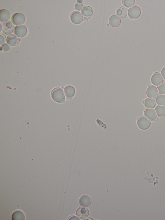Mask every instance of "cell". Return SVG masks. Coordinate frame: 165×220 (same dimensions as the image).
<instances>
[{
    "label": "cell",
    "instance_id": "cell-1",
    "mask_svg": "<svg viewBox=\"0 0 165 220\" xmlns=\"http://www.w3.org/2000/svg\"><path fill=\"white\" fill-rule=\"evenodd\" d=\"M51 95L52 99L56 102L62 103L65 102V96L63 89L61 88H56L54 89Z\"/></svg>",
    "mask_w": 165,
    "mask_h": 220
},
{
    "label": "cell",
    "instance_id": "cell-2",
    "mask_svg": "<svg viewBox=\"0 0 165 220\" xmlns=\"http://www.w3.org/2000/svg\"><path fill=\"white\" fill-rule=\"evenodd\" d=\"M128 13L130 18L133 20H135L140 16L141 10L139 6L135 5L128 9Z\"/></svg>",
    "mask_w": 165,
    "mask_h": 220
},
{
    "label": "cell",
    "instance_id": "cell-3",
    "mask_svg": "<svg viewBox=\"0 0 165 220\" xmlns=\"http://www.w3.org/2000/svg\"><path fill=\"white\" fill-rule=\"evenodd\" d=\"M137 125L142 130L148 129L150 126L151 122L146 117L141 116L139 117L137 121Z\"/></svg>",
    "mask_w": 165,
    "mask_h": 220
},
{
    "label": "cell",
    "instance_id": "cell-4",
    "mask_svg": "<svg viewBox=\"0 0 165 220\" xmlns=\"http://www.w3.org/2000/svg\"><path fill=\"white\" fill-rule=\"evenodd\" d=\"M26 18L25 16L21 13H16L12 18V22L16 25H21L25 23Z\"/></svg>",
    "mask_w": 165,
    "mask_h": 220
},
{
    "label": "cell",
    "instance_id": "cell-5",
    "mask_svg": "<svg viewBox=\"0 0 165 220\" xmlns=\"http://www.w3.org/2000/svg\"><path fill=\"white\" fill-rule=\"evenodd\" d=\"M27 29L24 25L18 26L15 27L14 33L19 38H23L27 35Z\"/></svg>",
    "mask_w": 165,
    "mask_h": 220
},
{
    "label": "cell",
    "instance_id": "cell-6",
    "mask_svg": "<svg viewBox=\"0 0 165 220\" xmlns=\"http://www.w3.org/2000/svg\"><path fill=\"white\" fill-rule=\"evenodd\" d=\"M71 22L74 24H79L83 22V17L79 12L75 11L72 13L70 16Z\"/></svg>",
    "mask_w": 165,
    "mask_h": 220
},
{
    "label": "cell",
    "instance_id": "cell-7",
    "mask_svg": "<svg viewBox=\"0 0 165 220\" xmlns=\"http://www.w3.org/2000/svg\"><path fill=\"white\" fill-rule=\"evenodd\" d=\"M151 83L155 86H159L163 83V79L162 75L159 72H156L151 78Z\"/></svg>",
    "mask_w": 165,
    "mask_h": 220
},
{
    "label": "cell",
    "instance_id": "cell-8",
    "mask_svg": "<svg viewBox=\"0 0 165 220\" xmlns=\"http://www.w3.org/2000/svg\"><path fill=\"white\" fill-rule=\"evenodd\" d=\"M147 97L150 98H156L159 95V92L158 88L155 86H150L147 89Z\"/></svg>",
    "mask_w": 165,
    "mask_h": 220
},
{
    "label": "cell",
    "instance_id": "cell-9",
    "mask_svg": "<svg viewBox=\"0 0 165 220\" xmlns=\"http://www.w3.org/2000/svg\"><path fill=\"white\" fill-rule=\"evenodd\" d=\"M144 115L151 121H154L157 119V115L154 108H147L144 112Z\"/></svg>",
    "mask_w": 165,
    "mask_h": 220
},
{
    "label": "cell",
    "instance_id": "cell-10",
    "mask_svg": "<svg viewBox=\"0 0 165 220\" xmlns=\"http://www.w3.org/2000/svg\"><path fill=\"white\" fill-rule=\"evenodd\" d=\"M15 28L14 25L11 22H6L3 24V32L6 35H8L13 33Z\"/></svg>",
    "mask_w": 165,
    "mask_h": 220
},
{
    "label": "cell",
    "instance_id": "cell-11",
    "mask_svg": "<svg viewBox=\"0 0 165 220\" xmlns=\"http://www.w3.org/2000/svg\"><path fill=\"white\" fill-rule=\"evenodd\" d=\"M76 215L81 219H83L87 217L89 215L88 210L85 207H80L76 211Z\"/></svg>",
    "mask_w": 165,
    "mask_h": 220
},
{
    "label": "cell",
    "instance_id": "cell-12",
    "mask_svg": "<svg viewBox=\"0 0 165 220\" xmlns=\"http://www.w3.org/2000/svg\"><path fill=\"white\" fill-rule=\"evenodd\" d=\"M82 14L83 15L86 19L90 18L93 13L92 9L90 6H84L81 11Z\"/></svg>",
    "mask_w": 165,
    "mask_h": 220
},
{
    "label": "cell",
    "instance_id": "cell-13",
    "mask_svg": "<svg viewBox=\"0 0 165 220\" xmlns=\"http://www.w3.org/2000/svg\"><path fill=\"white\" fill-rule=\"evenodd\" d=\"M64 92L66 98L68 99H71L75 94V89L72 86H66L64 88Z\"/></svg>",
    "mask_w": 165,
    "mask_h": 220
},
{
    "label": "cell",
    "instance_id": "cell-14",
    "mask_svg": "<svg viewBox=\"0 0 165 220\" xmlns=\"http://www.w3.org/2000/svg\"><path fill=\"white\" fill-rule=\"evenodd\" d=\"M6 43L10 45L14 46L18 45L19 42V39L15 35L11 34L6 38Z\"/></svg>",
    "mask_w": 165,
    "mask_h": 220
},
{
    "label": "cell",
    "instance_id": "cell-15",
    "mask_svg": "<svg viewBox=\"0 0 165 220\" xmlns=\"http://www.w3.org/2000/svg\"><path fill=\"white\" fill-rule=\"evenodd\" d=\"M10 18V12L6 10H2L0 11V21L3 22H6L9 21Z\"/></svg>",
    "mask_w": 165,
    "mask_h": 220
},
{
    "label": "cell",
    "instance_id": "cell-16",
    "mask_svg": "<svg viewBox=\"0 0 165 220\" xmlns=\"http://www.w3.org/2000/svg\"><path fill=\"white\" fill-rule=\"evenodd\" d=\"M109 22L110 25L112 26L117 27L120 25L121 20L120 18L117 16L113 15L110 18Z\"/></svg>",
    "mask_w": 165,
    "mask_h": 220
},
{
    "label": "cell",
    "instance_id": "cell-17",
    "mask_svg": "<svg viewBox=\"0 0 165 220\" xmlns=\"http://www.w3.org/2000/svg\"><path fill=\"white\" fill-rule=\"evenodd\" d=\"M91 198L87 195H84L82 196L79 199L80 204L83 207H88L91 205Z\"/></svg>",
    "mask_w": 165,
    "mask_h": 220
},
{
    "label": "cell",
    "instance_id": "cell-18",
    "mask_svg": "<svg viewBox=\"0 0 165 220\" xmlns=\"http://www.w3.org/2000/svg\"><path fill=\"white\" fill-rule=\"evenodd\" d=\"M12 219L13 220H24L25 219V215L22 211L17 210L13 213Z\"/></svg>",
    "mask_w": 165,
    "mask_h": 220
},
{
    "label": "cell",
    "instance_id": "cell-19",
    "mask_svg": "<svg viewBox=\"0 0 165 220\" xmlns=\"http://www.w3.org/2000/svg\"><path fill=\"white\" fill-rule=\"evenodd\" d=\"M116 14L121 18H125L127 16L128 9L125 7L121 6L117 10Z\"/></svg>",
    "mask_w": 165,
    "mask_h": 220
},
{
    "label": "cell",
    "instance_id": "cell-20",
    "mask_svg": "<svg viewBox=\"0 0 165 220\" xmlns=\"http://www.w3.org/2000/svg\"><path fill=\"white\" fill-rule=\"evenodd\" d=\"M144 104L147 108H154L156 105V101L153 99L147 98L144 101Z\"/></svg>",
    "mask_w": 165,
    "mask_h": 220
},
{
    "label": "cell",
    "instance_id": "cell-21",
    "mask_svg": "<svg viewBox=\"0 0 165 220\" xmlns=\"http://www.w3.org/2000/svg\"><path fill=\"white\" fill-rule=\"evenodd\" d=\"M155 110L157 115L159 117L163 118L165 116V107L164 106L158 105Z\"/></svg>",
    "mask_w": 165,
    "mask_h": 220
},
{
    "label": "cell",
    "instance_id": "cell-22",
    "mask_svg": "<svg viewBox=\"0 0 165 220\" xmlns=\"http://www.w3.org/2000/svg\"><path fill=\"white\" fill-rule=\"evenodd\" d=\"M157 104L159 105L165 106V95L160 94L156 98Z\"/></svg>",
    "mask_w": 165,
    "mask_h": 220
},
{
    "label": "cell",
    "instance_id": "cell-23",
    "mask_svg": "<svg viewBox=\"0 0 165 220\" xmlns=\"http://www.w3.org/2000/svg\"><path fill=\"white\" fill-rule=\"evenodd\" d=\"M122 3L124 6L129 8L134 5L135 1V0H123Z\"/></svg>",
    "mask_w": 165,
    "mask_h": 220
},
{
    "label": "cell",
    "instance_id": "cell-24",
    "mask_svg": "<svg viewBox=\"0 0 165 220\" xmlns=\"http://www.w3.org/2000/svg\"><path fill=\"white\" fill-rule=\"evenodd\" d=\"M158 89L160 94L165 95V83H163L158 87Z\"/></svg>",
    "mask_w": 165,
    "mask_h": 220
},
{
    "label": "cell",
    "instance_id": "cell-25",
    "mask_svg": "<svg viewBox=\"0 0 165 220\" xmlns=\"http://www.w3.org/2000/svg\"><path fill=\"white\" fill-rule=\"evenodd\" d=\"M6 36L4 34L1 33L0 34V45H2L6 42Z\"/></svg>",
    "mask_w": 165,
    "mask_h": 220
},
{
    "label": "cell",
    "instance_id": "cell-26",
    "mask_svg": "<svg viewBox=\"0 0 165 220\" xmlns=\"http://www.w3.org/2000/svg\"><path fill=\"white\" fill-rule=\"evenodd\" d=\"M2 47L3 50L5 51H8L10 49V47L9 44L6 43L3 44Z\"/></svg>",
    "mask_w": 165,
    "mask_h": 220
},
{
    "label": "cell",
    "instance_id": "cell-27",
    "mask_svg": "<svg viewBox=\"0 0 165 220\" xmlns=\"http://www.w3.org/2000/svg\"><path fill=\"white\" fill-rule=\"evenodd\" d=\"M75 7L77 10L80 11L82 9L83 6L81 4H77L75 5Z\"/></svg>",
    "mask_w": 165,
    "mask_h": 220
},
{
    "label": "cell",
    "instance_id": "cell-28",
    "mask_svg": "<svg viewBox=\"0 0 165 220\" xmlns=\"http://www.w3.org/2000/svg\"><path fill=\"white\" fill-rule=\"evenodd\" d=\"M161 74L163 79L165 80V66L162 69Z\"/></svg>",
    "mask_w": 165,
    "mask_h": 220
},
{
    "label": "cell",
    "instance_id": "cell-29",
    "mask_svg": "<svg viewBox=\"0 0 165 220\" xmlns=\"http://www.w3.org/2000/svg\"><path fill=\"white\" fill-rule=\"evenodd\" d=\"M68 219L70 220H80L78 218L74 216H71L68 218Z\"/></svg>",
    "mask_w": 165,
    "mask_h": 220
},
{
    "label": "cell",
    "instance_id": "cell-30",
    "mask_svg": "<svg viewBox=\"0 0 165 220\" xmlns=\"http://www.w3.org/2000/svg\"><path fill=\"white\" fill-rule=\"evenodd\" d=\"M1 24V30H0L1 31H0V32H1V31H2V26L1 24Z\"/></svg>",
    "mask_w": 165,
    "mask_h": 220
}]
</instances>
